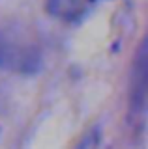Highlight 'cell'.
Returning <instances> with one entry per match:
<instances>
[{"label": "cell", "instance_id": "7a4b0ae2", "mask_svg": "<svg viewBox=\"0 0 148 149\" xmlns=\"http://www.w3.org/2000/svg\"><path fill=\"white\" fill-rule=\"evenodd\" d=\"M38 63V56L26 47L17 45L0 32V65L13 71H32Z\"/></svg>", "mask_w": 148, "mask_h": 149}, {"label": "cell", "instance_id": "3957f363", "mask_svg": "<svg viewBox=\"0 0 148 149\" xmlns=\"http://www.w3.org/2000/svg\"><path fill=\"white\" fill-rule=\"evenodd\" d=\"M98 0H47V11L66 22L79 21L92 9Z\"/></svg>", "mask_w": 148, "mask_h": 149}, {"label": "cell", "instance_id": "6da1fadb", "mask_svg": "<svg viewBox=\"0 0 148 149\" xmlns=\"http://www.w3.org/2000/svg\"><path fill=\"white\" fill-rule=\"evenodd\" d=\"M133 86H131V121L139 123L142 129L144 125V112H146V52L144 45H141L137 56V63L133 67Z\"/></svg>", "mask_w": 148, "mask_h": 149}]
</instances>
